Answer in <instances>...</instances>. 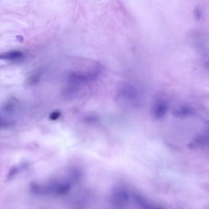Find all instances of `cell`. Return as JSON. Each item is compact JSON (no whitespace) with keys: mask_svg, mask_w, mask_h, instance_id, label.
I'll use <instances>...</instances> for the list:
<instances>
[{"mask_svg":"<svg viewBox=\"0 0 209 209\" xmlns=\"http://www.w3.org/2000/svg\"><path fill=\"white\" fill-rule=\"evenodd\" d=\"M60 116H61V113L60 112L55 111V112H53L50 113V115L49 116V119L53 121V120H56L57 119H59L60 117Z\"/></svg>","mask_w":209,"mask_h":209,"instance_id":"5b68a950","label":"cell"},{"mask_svg":"<svg viewBox=\"0 0 209 209\" xmlns=\"http://www.w3.org/2000/svg\"><path fill=\"white\" fill-rule=\"evenodd\" d=\"M193 113L192 108L188 106H182L174 112V115L177 117H186Z\"/></svg>","mask_w":209,"mask_h":209,"instance_id":"3957f363","label":"cell"},{"mask_svg":"<svg viewBox=\"0 0 209 209\" xmlns=\"http://www.w3.org/2000/svg\"><path fill=\"white\" fill-rule=\"evenodd\" d=\"M168 109L167 103L164 100H158L154 104L152 113L154 117L159 119L163 117Z\"/></svg>","mask_w":209,"mask_h":209,"instance_id":"6da1fadb","label":"cell"},{"mask_svg":"<svg viewBox=\"0 0 209 209\" xmlns=\"http://www.w3.org/2000/svg\"><path fill=\"white\" fill-rule=\"evenodd\" d=\"M24 55L19 50H11L0 53V60H18L21 59Z\"/></svg>","mask_w":209,"mask_h":209,"instance_id":"7a4b0ae2","label":"cell"},{"mask_svg":"<svg viewBox=\"0 0 209 209\" xmlns=\"http://www.w3.org/2000/svg\"><path fill=\"white\" fill-rule=\"evenodd\" d=\"M5 123H5V122H4V120L1 117H0V127L4 126L5 125Z\"/></svg>","mask_w":209,"mask_h":209,"instance_id":"8992f818","label":"cell"},{"mask_svg":"<svg viewBox=\"0 0 209 209\" xmlns=\"http://www.w3.org/2000/svg\"><path fill=\"white\" fill-rule=\"evenodd\" d=\"M41 73L40 71H36L31 74L28 79V82L30 85H34L37 84L40 80Z\"/></svg>","mask_w":209,"mask_h":209,"instance_id":"277c9868","label":"cell"}]
</instances>
